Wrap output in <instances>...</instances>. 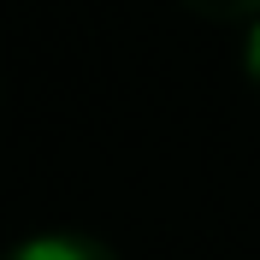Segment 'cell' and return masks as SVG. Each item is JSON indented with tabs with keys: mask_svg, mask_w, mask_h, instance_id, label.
Wrapping results in <instances>:
<instances>
[{
	"mask_svg": "<svg viewBox=\"0 0 260 260\" xmlns=\"http://www.w3.org/2000/svg\"><path fill=\"white\" fill-rule=\"evenodd\" d=\"M0 260H118V254L89 231H36V237L12 243Z\"/></svg>",
	"mask_w": 260,
	"mask_h": 260,
	"instance_id": "cell-1",
	"label": "cell"
},
{
	"mask_svg": "<svg viewBox=\"0 0 260 260\" xmlns=\"http://www.w3.org/2000/svg\"><path fill=\"white\" fill-rule=\"evenodd\" d=\"M195 18H213V24H254L260 0H183Z\"/></svg>",
	"mask_w": 260,
	"mask_h": 260,
	"instance_id": "cell-2",
	"label": "cell"
},
{
	"mask_svg": "<svg viewBox=\"0 0 260 260\" xmlns=\"http://www.w3.org/2000/svg\"><path fill=\"white\" fill-rule=\"evenodd\" d=\"M243 71H248V83L260 89V18L248 24V36H243Z\"/></svg>",
	"mask_w": 260,
	"mask_h": 260,
	"instance_id": "cell-3",
	"label": "cell"
}]
</instances>
